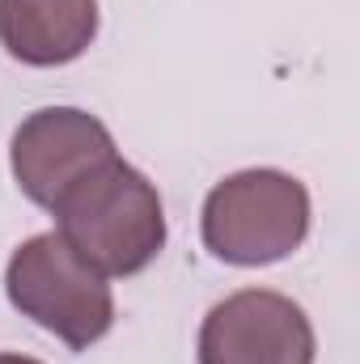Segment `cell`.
I'll list each match as a JSON object with an SVG mask.
<instances>
[{
  "label": "cell",
  "instance_id": "cell-7",
  "mask_svg": "<svg viewBox=\"0 0 360 364\" xmlns=\"http://www.w3.org/2000/svg\"><path fill=\"white\" fill-rule=\"evenodd\" d=\"M0 364H43L34 356H21V352H0Z\"/></svg>",
  "mask_w": 360,
  "mask_h": 364
},
{
  "label": "cell",
  "instance_id": "cell-3",
  "mask_svg": "<svg viewBox=\"0 0 360 364\" xmlns=\"http://www.w3.org/2000/svg\"><path fill=\"white\" fill-rule=\"evenodd\" d=\"M4 296L21 318L73 352H90L115 326V292L106 275L93 272L55 229L34 233L13 250L4 267Z\"/></svg>",
  "mask_w": 360,
  "mask_h": 364
},
{
  "label": "cell",
  "instance_id": "cell-4",
  "mask_svg": "<svg viewBox=\"0 0 360 364\" xmlns=\"http://www.w3.org/2000/svg\"><path fill=\"white\" fill-rule=\"evenodd\" d=\"M110 157H119L110 127L81 106H43L26 114L9 140L13 182L30 203L47 212L68 186L90 178Z\"/></svg>",
  "mask_w": 360,
  "mask_h": 364
},
{
  "label": "cell",
  "instance_id": "cell-2",
  "mask_svg": "<svg viewBox=\"0 0 360 364\" xmlns=\"http://www.w3.org/2000/svg\"><path fill=\"white\" fill-rule=\"evenodd\" d=\"M309 191L284 170H238L221 178L199 212V233L212 259L229 267H268L301 250L309 237Z\"/></svg>",
  "mask_w": 360,
  "mask_h": 364
},
{
  "label": "cell",
  "instance_id": "cell-1",
  "mask_svg": "<svg viewBox=\"0 0 360 364\" xmlns=\"http://www.w3.org/2000/svg\"><path fill=\"white\" fill-rule=\"evenodd\" d=\"M55 233L106 279L140 275L166 250V208L157 186L123 157L68 186L55 208Z\"/></svg>",
  "mask_w": 360,
  "mask_h": 364
},
{
  "label": "cell",
  "instance_id": "cell-5",
  "mask_svg": "<svg viewBox=\"0 0 360 364\" xmlns=\"http://www.w3.org/2000/svg\"><path fill=\"white\" fill-rule=\"evenodd\" d=\"M195 356L199 364H314L318 335L292 296L242 288L208 309Z\"/></svg>",
  "mask_w": 360,
  "mask_h": 364
},
{
  "label": "cell",
  "instance_id": "cell-6",
  "mask_svg": "<svg viewBox=\"0 0 360 364\" xmlns=\"http://www.w3.org/2000/svg\"><path fill=\"white\" fill-rule=\"evenodd\" d=\"M97 0H0V47L26 68L81 60L97 38Z\"/></svg>",
  "mask_w": 360,
  "mask_h": 364
}]
</instances>
